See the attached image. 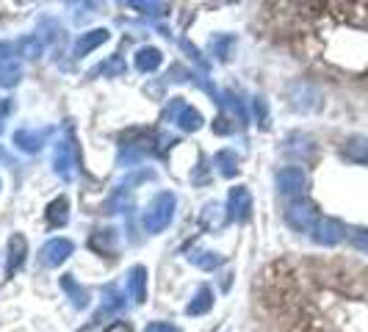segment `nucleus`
<instances>
[{
    "mask_svg": "<svg viewBox=\"0 0 368 332\" xmlns=\"http://www.w3.org/2000/svg\"><path fill=\"white\" fill-rule=\"evenodd\" d=\"M191 263L199 266V269H205V272H210V269H216V266L221 263V258L213 255V252H194V255H191Z\"/></svg>",
    "mask_w": 368,
    "mask_h": 332,
    "instance_id": "6ab92c4d",
    "label": "nucleus"
},
{
    "mask_svg": "<svg viewBox=\"0 0 368 332\" xmlns=\"http://www.w3.org/2000/svg\"><path fill=\"white\" fill-rule=\"evenodd\" d=\"M8 114V100H0V116H6Z\"/></svg>",
    "mask_w": 368,
    "mask_h": 332,
    "instance_id": "c85d7f7f",
    "label": "nucleus"
},
{
    "mask_svg": "<svg viewBox=\"0 0 368 332\" xmlns=\"http://www.w3.org/2000/svg\"><path fill=\"white\" fill-rule=\"evenodd\" d=\"M25 250H28V244H25V238L22 236H11V241H8V274H14L19 266H22V261H25Z\"/></svg>",
    "mask_w": 368,
    "mask_h": 332,
    "instance_id": "f8f14e48",
    "label": "nucleus"
},
{
    "mask_svg": "<svg viewBox=\"0 0 368 332\" xmlns=\"http://www.w3.org/2000/svg\"><path fill=\"white\" fill-rule=\"evenodd\" d=\"M61 288L69 294V299H72V305H75V308H86L89 294H86V291H83V288H81L72 277H64V280H61Z\"/></svg>",
    "mask_w": 368,
    "mask_h": 332,
    "instance_id": "dca6fc26",
    "label": "nucleus"
},
{
    "mask_svg": "<svg viewBox=\"0 0 368 332\" xmlns=\"http://www.w3.org/2000/svg\"><path fill=\"white\" fill-rule=\"evenodd\" d=\"M56 172L64 177V180H75V175H78V161H75V147H72V141H64V144H58V150H56Z\"/></svg>",
    "mask_w": 368,
    "mask_h": 332,
    "instance_id": "423d86ee",
    "label": "nucleus"
},
{
    "mask_svg": "<svg viewBox=\"0 0 368 332\" xmlns=\"http://www.w3.org/2000/svg\"><path fill=\"white\" fill-rule=\"evenodd\" d=\"M213 47H216V53H221V58H230V47H233V39H230V36H227V39H221V42L216 39V42H213Z\"/></svg>",
    "mask_w": 368,
    "mask_h": 332,
    "instance_id": "393cba45",
    "label": "nucleus"
},
{
    "mask_svg": "<svg viewBox=\"0 0 368 332\" xmlns=\"http://www.w3.org/2000/svg\"><path fill=\"white\" fill-rule=\"evenodd\" d=\"M161 61H164V55H161L158 47H142V50L136 53V67H139L142 72H156V69L161 67Z\"/></svg>",
    "mask_w": 368,
    "mask_h": 332,
    "instance_id": "9d476101",
    "label": "nucleus"
},
{
    "mask_svg": "<svg viewBox=\"0 0 368 332\" xmlns=\"http://www.w3.org/2000/svg\"><path fill=\"white\" fill-rule=\"evenodd\" d=\"M144 283H147L144 269H142V266H139V269H133V274H131L128 286L133 288V299H136V302H144Z\"/></svg>",
    "mask_w": 368,
    "mask_h": 332,
    "instance_id": "a211bd4d",
    "label": "nucleus"
},
{
    "mask_svg": "<svg viewBox=\"0 0 368 332\" xmlns=\"http://www.w3.org/2000/svg\"><path fill=\"white\" fill-rule=\"evenodd\" d=\"M175 205H178L175 194L161 191V194L150 202V208H147V213H144V227H147V233H161V230H167L169 222H172V216H175Z\"/></svg>",
    "mask_w": 368,
    "mask_h": 332,
    "instance_id": "f257e3e1",
    "label": "nucleus"
},
{
    "mask_svg": "<svg viewBox=\"0 0 368 332\" xmlns=\"http://www.w3.org/2000/svg\"><path fill=\"white\" fill-rule=\"evenodd\" d=\"M106 39H108V30H106V28H97V30H89V33H83V36L75 42V55H86V53L97 50V47H100Z\"/></svg>",
    "mask_w": 368,
    "mask_h": 332,
    "instance_id": "1a4fd4ad",
    "label": "nucleus"
},
{
    "mask_svg": "<svg viewBox=\"0 0 368 332\" xmlns=\"http://www.w3.org/2000/svg\"><path fill=\"white\" fill-rule=\"evenodd\" d=\"M169 111L175 114V122H178V128H183V130H196V128L202 125L199 111H196V108H191V105L183 103V100L172 103V108H169Z\"/></svg>",
    "mask_w": 368,
    "mask_h": 332,
    "instance_id": "6e6552de",
    "label": "nucleus"
},
{
    "mask_svg": "<svg viewBox=\"0 0 368 332\" xmlns=\"http://www.w3.org/2000/svg\"><path fill=\"white\" fill-rule=\"evenodd\" d=\"M216 211H219V205H208L205 213H202V225H208V227H213V230H216V227H224L227 219H224V213L216 216Z\"/></svg>",
    "mask_w": 368,
    "mask_h": 332,
    "instance_id": "412c9836",
    "label": "nucleus"
},
{
    "mask_svg": "<svg viewBox=\"0 0 368 332\" xmlns=\"http://www.w3.org/2000/svg\"><path fill=\"white\" fill-rule=\"evenodd\" d=\"M72 255V241H67V238H53V241H47L44 247H42V252H39V261L44 263V266H58V263H64L67 258Z\"/></svg>",
    "mask_w": 368,
    "mask_h": 332,
    "instance_id": "39448f33",
    "label": "nucleus"
},
{
    "mask_svg": "<svg viewBox=\"0 0 368 332\" xmlns=\"http://www.w3.org/2000/svg\"><path fill=\"white\" fill-rule=\"evenodd\" d=\"M227 211L233 219L238 222H246L249 219V211H252V194L244 189V186H235L227 197Z\"/></svg>",
    "mask_w": 368,
    "mask_h": 332,
    "instance_id": "0eeeda50",
    "label": "nucleus"
},
{
    "mask_svg": "<svg viewBox=\"0 0 368 332\" xmlns=\"http://www.w3.org/2000/svg\"><path fill=\"white\" fill-rule=\"evenodd\" d=\"M213 130H216V133H221V136H227V133H233L235 128L230 125V119H227V116H221V119H216V125H213Z\"/></svg>",
    "mask_w": 368,
    "mask_h": 332,
    "instance_id": "a878e982",
    "label": "nucleus"
},
{
    "mask_svg": "<svg viewBox=\"0 0 368 332\" xmlns=\"http://www.w3.org/2000/svg\"><path fill=\"white\" fill-rule=\"evenodd\" d=\"M285 222L288 227L305 233V230H313L316 227V205L308 202V200H296L285 208Z\"/></svg>",
    "mask_w": 368,
    "mask_h": 332,
    "instance_id": "f03ea898",
    "label": "nucleus"
},
{
    "mask_svg": "<svg viewBox=\"0 0 368 332\" xmlns=\"http://www.w3.org/2000/svg\"><path fill=\"white\" fill-rule=\"evenodd\" d=\"M344 236H346L344 222L330 219V216L319 219V222H316V227H313V238H316L319 244H324V247H335L338 241H344Z\"/></svg>",
    "mask_w": 368,
    "mask_h": 332,
    "instance_id": "20e7f679",
    "label": "nucleus"
},
{
    "mask_svg": "<svg viewBox=\"0 0 368 332\" xmlns=\"http://www.w3.org/2000/svg\"><path fill=\"white\" fill-rule=\"evenodd\" d=\"M69 211V202L64 200V197H58V200H53L50 205H47V225L50 227H61V225H67V213Z\"/></svg>",
    "mask_w": 368,
    "mask_h": 332,
    "instance_id": "ddd939ff",
    "label": "nucleus"
},
{
    "mask_svg": "<svg viewBox=\"0 0 368 332\" xmlns=\"http://www.w3.org/2000/svg\"><path fill=\"white\" fill-rule=\"evenodd\" d=\"M106 332H133V330H131V324H125V322H114Z\"/></svg>",
    "mask_w": 368,
    "mask_h": 332,
    "instance_id": "cd10ccee",
    "label": "nucleus"
},
{
    "mask_svg": "<svg viewBox=\"0 0 368 332\" xmlns=\"http://www.w3.org/2000/svg\"><path fill=\"white\" fill-rule=\"evenodd\" d=\"M216 166H219V172L224 177H233V175H238V155L233 150H221L216 155Z\"/></svg>",
    "mask_w": 368,
    "mask_h": 332,
    "instance_id": "2eb2a0df",
    "label": "nucleus"
},
{
    "mask_svg": "<svg viewBox=\"0 0 368 332\" xmlns=\"http://www.w3.org/2000/svg\"><path fill=\"white\" fill-rule=\"evenodd\" d=\"M147 332H178L172 324H161V322H156V324H150L147 327Z\"/></svg>",
    "mask_w": 368,
    "mask_h": 332,
    "instance_id": "bb28decb",
    "label": "nucleus"
},
{
    "mask_svg": "<svg viewBox=\"0 0 368 332\" xmlns=\"http://www.w3.org/2000/svg\"><path fill=\"white\" fill-rule=\"evenodd\" d=\"M44 139H47V133H42V130H17V133H14L17 147L25 150V152H36V150L42 147Z\"/></svg>",
    "mask_w": 368,
    "mask_h": 332,
    "instance_id": "9b49d317",
    "label": "nucleus"
},
{
    "mask_svg": "<svg viewBox=\"0 0 368 332\" xmlns=\"http://www.w3.org/2000/svg\"><path fill=\"white\" fill-rule=\"evenodd\" d=\"M17 78H19V67L14 61L6 64V67H0V86H14Z\"/></svg>",
    "mask_w": 368,
    "mask_h": 332,
    "instance_id": "4be33fe9",
    "label": "nucleus"
},
{
    "mask_svg": "<svg viewBox=\"0 0 368 332\" xmlns=\"http://www.w3.org/2000/svg\"><path fill=\"white\" fill-rule=\"evenodd\" d=\"M210 297H213V294H210L208 288H202V291H199V297L188 305V316H202V313H208V311H210V305H213V299H210Z\"/></svg>",
    "mask_w": 368,
    "mask_h": 332,
    "instance_id": "f3484780",
    "label": "nucleus"
},
{
    "mask_svg": "<svg viewBox=\"0 0 368 332\" xmlns=\"http://www.w3.org/2000/svg\"><path fill=\"white\" fill-rule=\"evenodd\" d=\"M19 53L28 55V58L42 55V39H36V36H25V39L19 42Z\"/></svg>",
    "mask_w": 368,
    "mask_h": 332,
    "instance_id": "aec40b11",
    "label": "nucleus"
},
{
    "mask_svg": "<svg viewBox=\"0 0 368 332\" xmlns=\"http://www.w3.org/2000/svg\"><path fill=\"white\" fill-rule=\"evenodd\" d=\"M103 69H106V75H119V72H125V61L119 55H114Z\"/></svg>",
    "mask_w": 368,
    "mask_h": 332,
    "instance_id": "b1692460",
    "label": "nucleus"
},
{
    "mask_svg": "<svg viewBox=\"0 0 368 332\" xmlns=\"http://www.w3.org/2000/svg\"><path fill=\"white\" fill-rule=\"evenodd\" d=\"M344 155L355 164H368V139H349L344 147Z\"/></svg>",
    "mask_w": 368,
    "mask_h": 332,
    "instance_id": "4468645a",
    "label": "nucleus"
},
{
    "mask_svg": "<svg viewBox=\"0 0 368 332\" xmlns=\"http://www.w3.org/2000/svg\"><path fill=\"white\" fill-rule=\"evenodd\" d=\"M352 244H355L360 252H366L368 255V227H355V230H352Z\"/></svg>",
    "mask_w": 368,
    "mask_h": 332,
    "instance_id": "5701e85b",
    "label": "nucleus"
},
{
    "mask_svg": "<svg viewBox=\"0 0 368 332\" xmlns=\"http://www.w3.org/2000/svg\"><path fill=\"white\" fill-rule=\"evenodd\" d=\"M308 172L299 169V166H285L280 175H277V186L285 197H299L305 189H308Z\"/></svg>",
    "mask_w": 368,
    "mask_h": 332,
    "instance_id": "7ed1b4c3",
    "label": "nucleus"
}]
</instances>
